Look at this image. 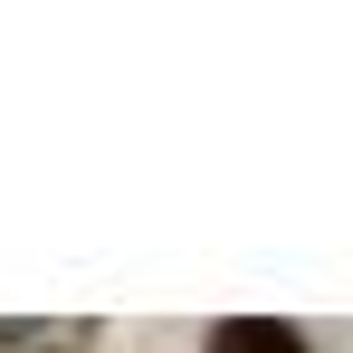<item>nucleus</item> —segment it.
<instances>
[{"label": "nucleus", "instance_id": "f03ea898", "mask_svg": "<svg viewBox=\"0 0 353 353\" xmlns=\"http://www.w3.org/2000/svg\"><path fill=\"white\" fill-rule=\"evenodd\" d=\"M210 353H305V334H296V325H277V315H239V325H220V334H210Z\"/></svg>", "mask_w": 353, "mask_h": 353}, {"label": "nucleus", "instance_id": "f257e3e1", "mask_svg": "<svg viewBox=\"0 0 353 353\" xmlns=\"http://www.w3.org/2000/svg\"><path fill=\"white\" fill-rule=\"evenodd\" d=\"M86 344H96V325H86V315H48V325L10 315V325H0V353H86Z\"/></svg>", "mask_w": 353, "mask_h": 353}]
</instances>
